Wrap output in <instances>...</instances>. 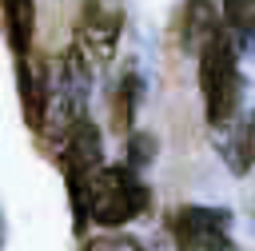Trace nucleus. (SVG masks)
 Wrapping results in <instances>:
<instances>
[{"label": "nucleus", "mask_w": 255, "mask_h": 251, "mask_svg": "<svg viewBox=\"0 0 255 251\" xmlns=\"http://www.w3.org/2000/svg\"><path fill=\"white\" fill-rule=\"evenodd\" d=\"M219 16L235 36H255V0H223Z\"/></svg>", "instance_id": "10"}, {"label": "nucleus", "mask_w": 255, "mask_h": 251, "mask_svg": "<svg viewBox=\"0 0 255 251\" xmlns=\"http://www.w3.org/2000/svg\"><path fill=\"white\" fill-rule=\"evenodd\" d=\"M20 68V108H24V124L32 131L48 127V112H52V76L48 64H32V60H16Z\"/></svg>", "instance_id": "5"}, {"label": "nucleus", "mask_w": 255, "mask_h": 251, "mask_svg": "<svg viewBox=\"0 0 255 251\" xmlns=\"http://www.w3.org/2000/svg\"><path fill=\"white\" fill-rule=\"evenodd\" d=\"M151 207V187L128 163L100 167L88 179V215L100 227H124Z\"/></svg>", "instance_id": "2"}, {"label": "nucleus", "mask_w": 255, "mask_h": 251, "mask_svg": "<svg viewBox=\"0 0 255 251\" xmlns=\"http://www.w3.org/2000/svg\"><path fill=\"white\" fill-rule=\"evenodd\" d=\"M120 28H124V8L116 0H84L80 20H76V48L88 60L108 64L112 52H116Z\"/></svg>", "instance_id": "4"}, {"label": "nucleus", "mask_w": 255, "mask_h": 251, "mask_svg": "<svg viewBox=\"0 0 255 251\" xmlns=\"http://www.w3.org/2000/svg\"><path fill=\"white\" fill-rule=\"evenodd\" d=\"M84 251H143V243L131 235H96V239H88Z\"/></svg>", "instance_id": "12"}, {"label": "nucleus", "mask_w": 255, "mask_h": 251, "mask_svg": "<svg viewBox=\"0 0 255 251\" xmlns=\"http://www.w3.org/2000/svg\"><path fill=\"white\" fill-rule=\"evenodd\" d=\"M199 92H203V108H207V124L211 127H231L239 120V48H235V32L223 28L203 52H199Z\"/></svg>", "instance_id": "1"}, {"label": "nucleus", "mask_w": 255, "mask_h": 251, "mask_svg": "<svg viewBox=\"0 0 255 251\" xmlns=\"http://www.w3.org/2000/svg\"><path fill=\"white\" fill-rule=\"evenodd\" d=\"M219 32H223V24L215 16V4L211 0H187V8H183V48L199 56Z\"/></svg>", "instance_id": "6"}, {"label": "nucleus", "mask_w": 255, "mask_h": 251, "mask_svg": "<svg viewBox=\"0 0 255 251\" xmlns=\"http://www.w3.org/2000/svg\"><path fill=\"white\" fill-rule=\"evenodd\" d=\"M231 215L223 207H199L187 203L171 215V235L179 251H231Z\"/></svg>", "instance_id": "3"}, {"label": "nucleus", "mask_w": 255, "mask_h": 251, "mask_svg": "<svg viewBox=\"0 0 255 251\" xmlns=\"http://www.w3.org/2000/svg\"><path fill=\"white\" fill-rule=\"evenodd\" d=\"M139 92H143L139 76L128 72V76L120 80V88H116V104H112V124H116V131H128V135H131V120H135Z\"/></svg>", "instance_id": "9"}, {"label": "nucleus", "mask_w": 255, "mask_h": 251, "mask_svg": "<svg viewBox=\"0 0 255 251\" xmlns=\"http://www.w3.org/2000/svg\"><path fill=\"white\" fill-rule=\"evenodd\" d=\"M4 36L16 60H28L36 36V4L32 0H4Z\"/></svg>", "instance_id": "7"}, {"label": "nucleus", "mask_w": 255, "mask_h": 251, "mask_svg": "<svg viewBox=\"0 0 255 251\" xmlns=\"http://www.w3.org/2000/svg\"><path fill=\"white\" fill-rule=\"evenodd\" d=\"M151 159H155V139L143 135V131H131L128 135V167L131 171H143Z\"/></svg>", "instance_id": "11"}, {"label": "nucleus", "mask_w": 255, "mask_h": 251, "mask_svg": "<svg viewBox=\"0 0 255 251\" xmlns=\"http://www.w3.org/2000/svg\"><path fill=\"white\" fill-rule=\"evenodd\" d=\"M223 159L235 175H247L255 167V112L251 116H239L231 127H227V139H223Z\"/></svg>", "instance_id": "8"}]
</instances>
